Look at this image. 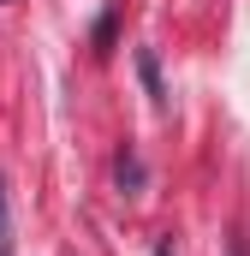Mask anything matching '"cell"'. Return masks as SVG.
Masks as SVG:
<instances>
[{
  "instance_id": "cell-1",
  "label": "cell",
  "mask_w": 250,
  "mask_h": 256,
  "mask_svg": "<svg viewBox=\"0 0 250 256\" xmlns=\"http://www.w3.org/2000/svg\"><path fill=\"white\" fill-rule=\"evenodd\" d=\"M137 66H143V84H149V96L161 102V78H155V54H137Z\"/></svg>"
},
{
  "instance_id": "cell-3",
  "label": "cell",
  "mask_w": 250,
  "mask_h": 256,
  "mask_svg": "<svg viewBox=\"0 0 250 256\" xmlns=\"http://www.w3.org/2000/svg\"><path fill=\"white\" fill-rule=\"evenodd\" d=\"M232 256H250V250H244V238H238V244H232Z\"/></svg>"
},
{
  "instance_id": "cell-2",
  "label": "cell",
  "mask_w": 250,
  "mask_h": 256,
  "mask_svg": "<svg viewBox=\"0 0 250 256\" xmlns=\"http://www.w3.org/2000/svg\"><path fill=\"white\" fill-rule=\"evenodd\" d=\"M0 250H6V185H0Z\"/></svg>"
}]
</instances>
